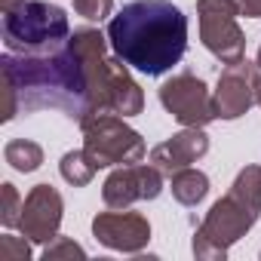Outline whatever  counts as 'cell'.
<instances>
[{
    "mask_svg": "<svg viewBox=\"0 0 261 261\" xmlns=\"http://www.w3.org/2000/svg\"><path fill=\"white\" fill-rule=\"evenodd\" d=\"M255 65H258V71H261V46H258V59H255Z\"/></svg>",
    "mask_w": 261,
    "mask_h": 261,
    "instance_id": "24",
    "label": "cell"
},
{
    "mask_svg": "<svg viewBox=\"0 0 261 261\" xmlns=\"http://www.w3.org/2000/svg\"><path fill=\"white\" fill-rule=\"evenodd\" d=\"M83 126V151L89 160L105 169V166H133L145 160V139L133 126H126L114 114H98L80 123Z\"/></svg>",
    "mask_w": 261,
    "mask_h": 261,
    "instance_id": "4",
    "label": "cell"
},
{
    "mask_svg": "<svg viewBox=\"0 0 261 261\" xmlns=\"http://www.w3.org/2000/svg\"><path fill=\"white\" fill-rule=\"evenodd\" d=\"M62 258L74 261V258H86V252H83L74 240H68V237H56L53 243H46V249H43V261H62Z\"/></svg>",
    "mask_w": 261,
    "mask_h": 261,
    "instance_id": "18",
    "label": "cell"
},
{
    "mask_svg": "<svg viewBox=\"0 0 261 261\" xmlns=\"http://www.w3.org/2000/svg\"><path fill=\"white\" fill-rule=\"evenodd\" d=\"M108 43L129 68L160 77L188 49V16L172 0H133L111 19Z\"/></svg>",
    "mask_w": 261,
    "mask_h": 261,
    "instance_id": "2",
    "label": "cell"
},
{
    "mask_svg": "<svg viewBox=\"0 0 261 261\" xmlns=\"http://www.w3.org/2000/svg\"><path fill=\"white\" fill-rule=\"evenodd\" d=\"M0 194H4V206H0V221H4V227H19V221H22V200H19V191H16V185H10V181H4L0 185Z\"/></svg>",
    "mask_w": 261,
    "mask_h": 261,
    "instance_id": "17",
    "label": "cell"
},
{
    "mask_svg": "<svg viewBox=\"0 0 261 261\" xmlns=\"http://www.w3.org/2000/svg\"><path fill=\"white\" fill-rule=\"evenodd\" d=\"M74 13L89 22H101L114 13V0H74Z\"/></svg>",
    "mask_w": 261,
    "mask_h": 261,
    "instance_id": "20",
    "label": "cell"
},
{
    "mask_svg": "<svg viewBox=\"0 0 261 261\" xmlns=\"http://www.w3.org/2000/svg\"><path fill=\"white\" fill-rule=\"evenodd\" d=\"M4 160H7L16 172H34V169H40V163H43V148H40L37 142H31V139H13V142H7V148H4Z\"/></svg>",
    "mask_w": 261,
    "mask_h": 261,
    "instance_id": "15",
    "label": "cell"
},
{
    "mask_svg": "<svg viewBox=\"0 0 261 261\" xmlns=\"http://www.w3.org/2000/svg\"><path fill=\"white\" fill-rule=\"evenodd\" d=\"M163 191V172L154 163H133L114 169L101 185V200L108 209H129L139 200H157Z\"/></svg>",
    "mask_w": 261,
    "mask_h": 261,
    "instance_id": "8",
    "label": "cell"
},
{
    "mask_svg": "<svg viewBox=\"0 0 261 261\" xmlns=\"http://www.w3.org/2000/svg\"><path fill=\"white\" fill-rule=\"evenodd\" d=\"M108 101H111V114H123V117H136L145 108V92L129 77V65L120 56L108 59Z\"/></svg>",
    "mask_w": 261,
    "mask_h": 261,
    "instance_id": "13",
    "label": "cell"
},
{
    "mask_svg": "<svg viewBox=\"0 0 261 261\" xmlns=\"http://www.w3.org/2000/svg\"><path fill=\"white\" fill-rule=\"evenodd\" d=\"M71 37V25L62 7L46 0H28L25 7L4 13L7 53H43Z\"/></svg>",
    "mask_w": 261,
    "mask_h": 261,
    "instance_id": "3",
    "label": "cell"
},
{
    "mask_svg": "<svg viewBox=\"0 0 261 261\" xmlns=\"http://www.w3.org/2000/svg\"><path fill=\"white\" fill-rule=\"evenodd\" d=\"M206 151H209V136L200 126H185V133H175L172 139H166L163 145H157L151 151V163L163 175H172V172L197 163Z\"/></svg>",
    "mask_w": 261,
    "mask_h": 261,
    "instance_id": "12",
    "label": "cell"
},
{
    "mask_svg": "<svg viewBox=\"0 0 261 261\" xmlns=\"http://www.w3.org/2000/svg\"><path fill=\"white\" fill-rule=\"evenodd\" d=\"M59 172H62V178H65L68 185L83 188V185L92 181V175L98 172V166L89 160L86 151H68V154L62 157V163H59Z\"/></svg>",
    "mask_w": 261,
    "mask_h": 261,
    "instance_id": "16",
    "label": "cell"
},
{
    "mask_svg": "<svg viewBox=\"0 0 261 261\" xmlns=\"http://www.w3.org/2000/svg\"><path fill=\"white\" fill-rule=\"evenodd\" d=\"M237 4H240V16L261 19V0H237Z\"/></svg>",
    "mask_w": 261,
    "mask_h": 261,
    "instance_id": "21",
    "label": "cell"
},
{
    "mask_svg": "<svg viewBox=\"0 0 261 261\" xmlns=\"http://www.w3.org/2000/svg\"><path fill=\"white\" fill-rule=\"evenodd\" d=\"M160 101L181 126H200L203 129L212 120H218L215 101H212L206 83L194 74H175L172 80H166L160 86Z\"/></svg>",
    "mask_w": 261,
    "mask_h": 261,
    "instance_id": "7",
    "label": "cell"
},
{
    "mask_svg": "<svg viewBox=\"0 0 261 261\" xmlns=\"http://www.w3.org/2000/svg\"><path fill=\"white\" fill-rule=\"evenodd\" d=\"M28 0H0V10L4 13H13V10H19V7H25Z\"/></svg>",
    "mask_w": 261,
    "mask_h": 261,
    "instance_id": "22",
    "label": "cell"
},
{
    "mask_svg": "<svg viewBox=\"0 0 261 261\" xmlns=\"http://www.w3.org/2000/svg\"><path fill=\"white\" fill-rule=\"evenodd\" d=\"M255 105L261 108V71H255Z\"/></svg>",
    "mask_w": 261,
    "mask_h": 261,
    "instance_id": "23",
    "label": "cell"
},
{
    "mask_svg": "<svg viewBox=\"0 0 261 261\" xmlns=\"http://www.w3.org/2000/svg\"><path fill=\"white\" fill-rule=\"evenodd\" d=\"M200 40L224 65H233L246 56V37L237 25L240 4L237 0H197Z\"/></svg>",
    "mask_w": 261,
    "mask_h": 261,
    "instance_id": "6",
    "label": "cell"
},
{
    "mask_svg": "<svg viewBox=\"0 0 261 261\" xmlns=\"http://www.w3.org/2000/svg\"><path fill=\"white\" fill-rule=\"evenodd\" d=\"M255 71H258V65L246 62V59L227 65L221 71L215 95H212L215 114L221 120H237V117H243L255 105Z\"/></svg>",
    "mask_w": 261,
    "mask_h": 261,
    "instance_id": "11",
    "label": "cell"
},
{
    "mask_svg": "<svg viewBox=\"0 0 261 261\" xmlns=\"http://www.w3.org/2000/svg\"><path fill=\"white\" fill-rule=\"evenodd\" d=\"M31 258V240L22 237H0V261H28Z\"/></svg>",
    "mask_w": 261,
    "mask_h": 261,
    "instance_id": "19",
    "label": "cell"
},
{
    "mask_svg": "<svg viewBox=\"0 0 261 261\" xmlns=\"http://www.w3.org/2000/svg\"><path fill=\"white\" fill-rule=\"evenodd\" d=\"M4 83H10L25 111H62L83 123L89 120V74L71 37L43 53H7Z\"/></svg>",
    "mask_w": 261,
    "mask_h": 261,
    "instance_id": "1",
    "label": "cell"
},
{
    "mask_svg": "<svg viewBox=\"0 0 261 261\" xmlns=\"http://www.w3.org/2000/svg\"><path fill=\"white\" fill-rule=\"evenodd\" d=\"M62 212H65V200L53 185H37L31 188V194L25 197L22 206V237H28L31 243H53L59 237V224H62Z\"/></svg>",
    "mask_w": 261,
    "mask_h": 261,
    "instance_id": "10",
    "label": "cell"
},
{
    "mask_svg": "<svg viewBox=\"0 0 261 261\" xmlns=\"http://www.w3.org/2000/svg\"><path fill=\"white\" fill-rule=\"evenodd\" d=\"M169 191H172V197H175L181 206H197V203L209 194V178H206L200 169L185 166V169H178V172L169 175Z\"/></svg>",
    "mask_w": 261,
    "mask_h": 261,
    "instance_id": "14",
    "label": "cell"
},
{
    "mask_svg": "<svg viewBox=\"0 0 261 261\" xmlns=\"http://www.w3.org/2000/svg\"><path fill=\"white\" fill-rule=\"evenodd\" d=\"M92 237L114 249V252H129L136 255L148 246L151 240V224L145 215L139 212H126V209H117V212H98L92 218Z\"/></svg>",
    "mask_w": 261,
    "mask_h": 261,
    "instance_id": "9",
    "label": "cell"
},
{
    "mask_svg": "<svg viewBox=\"0 0 261 261\" xmlns=\"http://www.w3.org/2000/svg\"><path fill=\"white\" fill-rule=\"evenodd\" d=\"M261 212H255L252 206H246L243 200H237L230 191L227 197H221L203 218V224L194 233V255L200 261H221L227 255V249L246 237V230L258 221Z\"/></svg>",
    "mask_w": 261,
    "mask_h": 261,
    "instance_id": "5",
    "label": "cell"
}]
</instances>
